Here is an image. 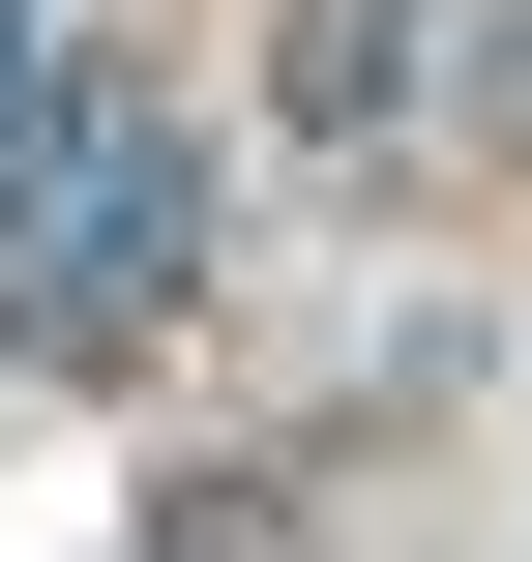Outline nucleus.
I'll use <instances>...</instances> for the list:
<instances>
[{"label":"nucleus","mask_w":532,"mask_h":562,"mask_svg":"<svg viewBox=\"0 0 532 562\" xmlns=\"http://www.w3.org/2000/svg\"><path fill=\"white\" fill-rule=\"evenodd\" d=\"M207 296V119L178 89H59V178H30V267H0V326L89 385V356H148Z\"/></svg>","instance_id":"f257e3e1"},{"label":"nucleus","mask_w":532,"mask_h":562,"mask_svg":"<svg viewBox=\"0 0 532 562\" xmlns=\"http://www.w3.org/2000/svg\"><path fill=\"white\" fill-rule=\"evenodd\" d=\"M415 59H444V0H296V30H267V148H385Z\"/></svg>","instance_id":"f03ea898"},{"label":"nucleus","mask_w":532,"mask_h":562,"mask_svg":"<svg viewBox=\"0 0 532 562\" xmlns=\"http://www.w3.org/2000/svg\"><path fill=\"white\" fill-rule=\"evenodd\" d=\"M148 562H326V533H296V474H148Z\"/></svg>","instance_id":"7ed1b4c3"}]
</instances>
